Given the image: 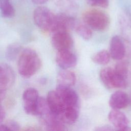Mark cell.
Segmentation results:
<instances>
[{
    "label": "cell",
    "mask_w": 131,
    "mask_h": 131,
    "mask_svg": "<svg viewBox=\"0 0 131 131\" xmlns=\"http://www.w3.org/2000/svg\"><path fill=\"white\" fill-rule=\"evenodd\" d=\"M41 62L36 52L30 48L23 50L19 55L17 69L23 77L30 78L40 68Z\"/></svg>",
    "instance_id": "cell-1"
},
{
    "label": "cell",
    "mask_w": 131,
    "mask_h": 131,
    "mask_svg": "<svg viewBox=\"0 0 131 131\" xmlns=\"http://www.w3.org/2000/svg\"><path fill=\"white\" fill-rule=\"evenodd\" d=\"M33 20L35 25L46 32H53L56 26V15L45 7H37L33 12Z\"/></svg>",
    "instance_id": "cell-2"
},
{
    "label": "cell",
    "mask_w": 131,
    "mask_h": 131,
    "mask_svg": "<svg viewBox=\"0 0 131 131\" xmlns=\"http://www.w3.org/2000/svg\"><path fill=\"white\" fill-rule=\"evenodd\" d=\"M83 20L90 28L98 31H103L109 26V16L104 11L97 9L86 11L82 15Z\"/></svg>",
    "instance_id": "cell-3"
},
{
    "label": "cell",
    "mask_w": 131,
    "mask_h": 131,
    "mask_svg": "<svg viewBox=\"0 0 131 131\" xmlns=\"http://www.w3.org/2000/svg\"><path fill=\"white\" fill-rule=\"evenodd\" d=\"M100 79L107 89H122L127 86L128 80L119 75L114 68L106 67L99 73Z\"/></svg>",
    "instance_id": "cell-4"
},
{
    "label": "cell",
    "mask_w": 131,
    "mask_h": 131,
    "mask_svg": "<svg viewBox=\"0 0 131 131\" xmlns=\"http://www.w3.org/2000/svg\"><path fill=\"white\" fill-rule=\"evenodd\" d=\"M15 73L8 64L3 63L0 66V97L2 100L5 97L6 91L14 84Z\"/></svg>",
    "instance_id": "cell-5"
},
{
    "label": "cell",
    "mask_w": 131,
    "mask_h": 131,
    "mask_svg": "<svg viewBox=\"0 0 131 131\" xmlns=\"http://www.w3.org/2000/svg\"><path fill=\"white\" fill-rule=\"evenodd\" d=\"M51 43L57 51L70 50L73 46V39L68 31L57 30L53 32Z\"/></svg>",
    "instance_id": "cell-6"
},
{
    "label": "cell",
    "mask_w": 131,
    "mask_h": 131,
    "mask_svg": "<svg viewBox=\"0 0 131 131\" xmlns=\"http://www.w3.org/2000/svg\"><path fill=\"white\" fill-rule=\"evenodd\" d=\"M37 91L33 88L26 89L23 94L24 109L26 113L36 116L38 101L39 98Z\"/></svg>",
    "instance_id": "cell-7"
},
{
    "label": "cell",
    "mask_w": 131,
    "mask_h": 131,
    "mask_svg": "<svg viewBox=\"0 0 131 131\" xmlns=\"http://www.w3.org/2000/svg\"><path fill=\"white\" fill-rule=\"evenodd\" d=\"M56 91L60 96L67 108L79 107L78 95L71 87L57 85Z\"/></svg>",
    "instance_id": "cell-8"
},
{
    "label": "cell",
    "mask_w": 131,
    "mask_h": 131,
    "mask_svg": "<svg viewBox=\"0 0 131 131\" xmlns=\"http://www.w3.org/2000/svg\"><path fill=\"white\" fill-rule=\"evenodd\" d=\"M47 100L53 114L60 119V116L68 108L56 90L49 92Z\"/></svg>",
    "instance_id": "cell-9"
},
{
    "label": "cell",
    "mask_w": 131,
    "mask_h": 131,
    "mask_svg": "<svg viewBox=\"0 0 131 131\" xmlns=\"http://www.w3.org/2000/svg\"><path fill=\"white\" fill-rule=\"evenodd\" d=\"M55 60L57 65L62 69L73 68L77 62L76 56L70 50L57 51Z\"/></svg>",
    "instance_id": "cell-10"
},
{
    "label": "cell",
    "mask_w": 131,
    "mask_h": 131,
    "mask_svg": "<svg viewBox=\"0 0 131 131\" xmlns=\"http://www.w3.org/2000/svg\"><path fill=\"white\" fill-rule=\"evenodd\" d=\"M109 121L117 129L122 130H131L128 127V120L125 114L120 110L113 109L108 115Z\"/></svg>",
    "instance_id": "cell-11"
},
{
    "label": "cell",
    "mask_w": 131,
    "mask_h": 131,
    "mask_svg": "<svg viewBox=\"0 0 131 131\" xmlns=\"http://www.w3.org/2000/svg\"><path fill=\"white\" fill-rule=\"evenodd\" d=\"M110 53L111 57L116 60H122L125 54V47L122 38L115 35L112 37L110 41Z\"/></svg>",
    "instance_id": "cell-12"
},
{
    "label": "cell",
    "mask_w": 131,
    "mask_h": 131,
    "mask_svg": "<svg viewBox=\"0 0 131 131\" xmlns=\"http://www.w3.org/2000/svg\"><path fill=\"white\" fill-rule=\"evenodd\" d=\"M129 103V98L124 92L117 91L110 96L108 103L110 107L114 110H121L127 106Z\"/></svg>",
    "instance_id": "cell-13"
},
{
    "label": "cell",
    "mask_w": 131,
    "mask_h": 131,
    "mask_svg": "<svg viewBox=\"0 0 131 131\" xmlns=\"http://www.w3.org/2000/svg\"><path fill=\"white\" fill-rule=\"evenodd\" d=\"M77 23L74 18L65 14L56 15V26L54 32L57 30H66L75 28Z\"/></svg>",
    "instance_id": "cell-14"
},
{
    "label": "cell",
    "mask_w": 131,
    "mask_h": 131,
    "mask_svg": "<svg viewBox=\"0 0 131 131\" xmlns=\"http://www.w3.org/2000/svg\"><path fill=\"white\" fill-rule=\"evenodd\" d=\"M121 32L124 39L131 43V17L128 14L123 13L119 18Z\"/></svg>",
    "instance_id": "cell-15"
},
{
    "label": "cell",
    "mask_w": 131,
    "mask_h": 131,
    "mask_svg": "<svg viewBox=\"0 0 131 131\" xmlns=\"http://www.w3.org/2000/svg\"><path fill=\"white\" fill-rule=\"evenodd\" d=\"M76 81L75 74L68 69H63L60 71L57 75V85L71 87L74 85Z\"/></svg>",
    "instance_id": "cell-16"
},
{
    "label": "cell",
    "mask_w": 131,
    "mask_h": 131,
    "mask_svg": "<svg viewBox=\"0 0 131 131\" xmlns=\"http://www.w3.org/2000/svg\"><path fill=\"white\" fill-rule=\"evenodd\" d=\"M21 49L22 47L18 43H12L9 45L8 46L5 52L6 59L9 61L15 60L23 51Z\"/></svg>",
    "instance_id": "cell-17"
},
{
    "label": "cell",
    "mask_w": 131,
    "mask_h": 131,
    "mask_svg": "<svg viewBox=\"0 0 131 131\" xmlns=\"http://www.w3.org/2000/svg\"><path fill=\"white\" fill-rule=\"evenodd\" d=\"M0 9L4 17L11 18L15 14V9L10 0H0Z\"/></svg>",
    "instance_id": "cell-18"
},
{
    "label": "cell",
    "mask_w": 131,
    "mask_h": 131,
    "mask_svg": "<svg viewBox=\"0 0 131 131\" xmlns=\"http://www.w3.org/2000/svg\"><path fill=\"white\" fill-rule=\"evenodd\" d=\"M111 57L110 52L103 50L94 54L92 57V59L94 62L98 64L106 65L109 62Z\"/></svg>",
    "instance_id": "cell-19"
},
{
    "label": "cell",
    "mask_w": 131,
    "mask_h": 131,
    "mask_svg": "<svg viewBox=\"0 0 131 131\" xmlns=\"http://www.w3.org/2000/svg\"><path fill=\"white\" fill-rule=\"evenodd\" d=\"M114 69L119 75L128 80L131 73V68L128 62L121 60L116 64Z\"/></svg>",
    "instance_id": "cell-20"
},
{
    "label": "cell",
    "mask_w": 131,
    "mask_h": 131,
    "mask_svg": "<svg viewBox=\"0 0 131 131\" xmlns=\"http://www.w3.org/2000/svg\"><path fill=\"white\" fill-rule=\"evenodd\" d=\"M74 29L76 33L85 40H89L92 36L93 33L91 28L85 24H77Z\"/></svg>",
    "instance_id": "cell-21"
},
{
    "label": "cell",
    "mask_w": 131,
    "mask_h": 131,
    "mask_svg": "<svg viewBox=\"0 0 131 131\" xmlns=\"http://www.w3.org/2000/svg\"><path fill=\"white\" fill-rule=\"evenodd\" d=\"M88 4L92 6L105 8L109 5L108 0H86Z\"/></svg>",
    "instance_id": "cell-22"
},
{
    "label": "cell",
    "mask_w": 131,
    "mask_h": 131,
    "mask_svg": "<svg viewBox=\"0 0 131 131\" xmlns=\"http://www.w3.org/2000/svg\"><path fill=\"white\" fill-rule=\"evenodd\" d=\"M5 124L7 126L9 130H19L20 129L19 124L14 120H9L7 121Z\"/></svg>",
    "instance_id": "cell-23"
},
{
    "label": "cell",
    "mask_w": 131,
    "mask_h": 131,
    "mask_svg": "<svg viewBox=\"0 0 131 131\" xmlns=\"http://www.w3.org/2000/svg\"><path fill=\"white\" fill-rule=\"evenodd\" d=\"M114 129L111 126L108 125H103L101 126H98L95 129V130L97 131H103V130H112Z\"/></svg>",
    "instance_id": "cell-24"
},
{
    "label": "cell",
    "mask_w": 131,
    "mask_h": 131,
    "mask_svg": "<svg viewBox=\"0 0 131 131\" xmlns=\"http://www.w3.org/2000/svg\"><path fill=\"white\" fill-rule=\"evenodd\" d=\"M6 117V112L3 106H1L0 108V123H2Z\"/></svg>",
    "instance_id": "cell-25"
},
{
    "label": "cell",
    "mask_w": 131,
    "mask_h": 131,
    "mask_svg": "<svg viewBox=\"0 0 131 131\" xmlns=\"http://www.w3.org/2000/svg\"><path fill=\"white\" fill-rule=\"evenodd\" d=\"M31 1L33 3L37 5L43 4L48 1V0H31Z\"/></svg>",
    "instance_id": "cell-26"
},
{
    "label": "cell",
    "mask_w": 131,
    "mask_h": 131,
    "mask_svg": "<svg viewBox=\"0 0 131 131\" xmlns=\"http://www.w3.org/2000/svg\"><path fill=\"white\" fill-rule=\"evenodd\" d=\"M9 130L7 126L5 124L1 123L0 125V131H7Z\"/></svg>",
    "instance_id": "cell-27"
}]
</instances>
